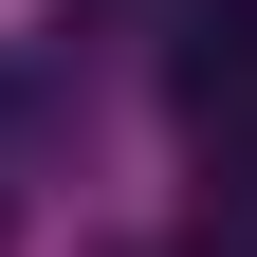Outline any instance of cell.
I'll use <instances>...</instances> for the list:
<instances>
[{
    "instance_id": "obj_1",
    "label": "cell",
    "mask_w": 257,
    "mask_h": 257,
    "mask_svg": "<svg viewBox=\"0 0 257 257\" xmlns=\"http://www.w3.org/2000/svg\"><path fill=\"white\" fill-rule=\"evenodd\" d=\"M184 110L257 128V0H184Z\"/></svg>"
},
{
    "instance_id": "obj_2",
    "label": "cell",
    "mask_w": 257,
    "mask_h": 257,
    "mask_svg": "<svg viewBox=\"0 0 257 257\" xmlns=\"http://www.w3.org/2000/svg\"><path fill=\"white\" fill-rule=\"evenodd\" d=\"M239 257H257V239H239Z\"/></svg>"
}]
</instances>
